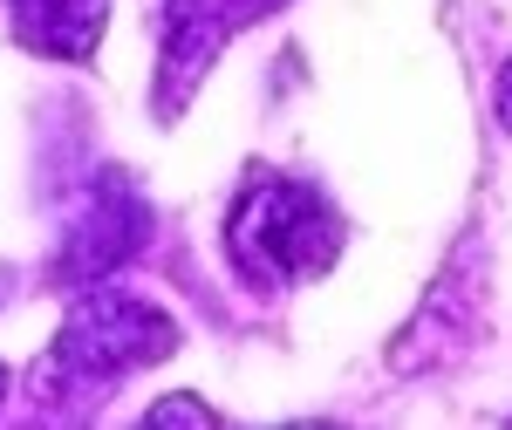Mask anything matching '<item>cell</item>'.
<instances>
[{
  "label": "cell",
  "mask_w": 512,
  "mask_h": 430,
  "mask_svg": "<svg viewBox=\"0 0 512 430\" xmlns=\"http://www.w3.org/2000/svg\"><path fill=\"white\" fill-rule=\"evenodd\" d=\"M246 14V0H158V117H178L192 103V89Z\"/></svg>",
  "instance_id": "3"
},
{
  "label": "cell",
  "mask_w": 512,
  "mask_h": 430,
  "mask_svg": "<svg viewBox=\"0 0 512 430\" xmlns=\"http://www.w3.org/2000/svg\"><path fill=\"white\" fill-rule=\"evenodd\" d=\"M226 246H233V267L246 280L301 287V280H321L335 267L342 219L328 212L321 192L294 185V178H253L226 219Z\"/></svg>",
  "instance_id": "1"
},
{
  "label": "cell",
  "mask_w": 512,
  "mask_h": 430,
  "mask_svg": "<svg viewBox=\"0 0 512 430\" xmlns=\"http://www.w3.org/2000/svg\"><path fill=\"white\" fill-rule=\"evenodd\" d=\"M0 396H7V369H0Z\"/></svg>",
  "instance_id": "8"
},
{
  "label": "cell",
  "mask_w": 512,
  "mask_h": 430,
  "mask_svg": "<svg viewBox=\"0 0 512 430\" xmlns=\"http://www.w3.org/2000/svg\"><path fill=\"white\" fill-rule=\"evenodd\" d=\"M246 7H280V0H246Z\"/></svg>",
  "instance_id": "7"
},
{
  "label": "cell",
  "mask_w": 512,
  "mask_h": 430,
  "mask_svg": "<svg viewBox=\"0 0 512 430\" xmlns=\"http://www.w3.org/2000/svg\"><path fill=\"white\" fill-rule=\"evenodd\" d=\"M110 0H21V41L55 62H89V48L103 41Z\"/></svg>",
  "instance_id": "4"
},
{
  "label": "cell",
  "mask_w": 512,
  "mask_h": 430,
  "mask_svg": "<svg viewBox=\"0 0 512 430\" xmlns=\"http://www.w3.org/2000/svg\"><path fill=\"white\" fill-rule=\"evenodd\" d=\"M171 349H178V321H171L158 301L123 294V287H89L76 308H69L48 362H41V383L96 390V383L130 376V369H144V362H164Z\"/></svg>",
  "instance_id": "2"
},
{
  "label": "cell",
  "mask_w": 512,
  "mask_h": 430,
  "mask_svg": "<svg viewBox=\"0 0 512 430\" xmlns=\"http://www.w3.org/2000/svg\"><path fill=\"white\" fill-rule=\"evenodd\" d=\"M499 123H506V130H512V69H506V76H499Z\"/></svg>",
  "instance_id": "6"
},
{
  "label": "cell",
  "mask_w": 512,
  "mask_h": 430,
  "mask_svg": "<svg viewBox=\"0 0 512 430\" xmlns=\"http://www.w3.org/2000/svg\"><path fill=\"white\" fill-rule=\"evenodd\" d=\"M144 424L164 430V424H219V417H212V403H198V396H171V403H151V410H144Z\"/></svg>",
  "instance_id": "5"
}]
</instances>
